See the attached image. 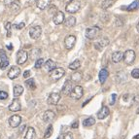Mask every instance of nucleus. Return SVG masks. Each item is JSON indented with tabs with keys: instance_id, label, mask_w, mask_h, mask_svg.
Masks as SVG:
<instances>
[{
	"instance_id": "f257e3e1",
	"label": "nucleus",
	"mask_w": 139,
	"mask_h": 139,
	"mask_svg": "<svg viewBox=\"0 0 139 139\" xmlns=\"http://www.w3.org/2000/svg\"><path fill=\"white\" fill-rule=\"evenodd\" d=\"M65 74V70L61 67H55L50 72V78L53 82H57L63 77Z\"/></svg>"
},
{
	"instance_id": "f03ea898",
	"label": "nucleus",
	"mask_w": 139,
	"mask_h": 139,
	"mask_svg": "<svg viewBox=\"0 0 139 139\" xmlns=\"http://www.w3.org/2000/svg\"><path fill=\"white\" fill-rule=\"evenodd\" d=\"M80 7H81V0H72L70 3L66 5L65 10L67 13L75 14L80 10Z\"/></svg>"
},
{
	"instance_id": "7ed1b4c3",
	"label": "nucleus",
	"mask_w": 139,
	"mask_h": 139,
	"mask_svg": "<svg viewBox=\"0 0 139 139\" xmlns=\"http://www.w3.org/2000/svg\"><path fill=\"white\" fill-rule=\"evenodd\" d=\"M135 58H136L135 52L133 51V50H127V51H126V53L124 54L123 59L126 62V64L131 65L133 62H134V60H135Z\"/></svg>"
},
{
	"instance_id": "20e7f679",
	"label": "nucleus",
	"mask_w": 139,
	"mask_h": 139,
	"mask_svg": "<svg viewBox=\"0 0 139 139\" xmlns=\"http://www.w3.org/2000/svg\"><path fill=\"white\" fill-rule=\"evenodd\" d=\"M100 28L98 26H92V27H88L86 29V37L90 39V40H93L95 38L98 36Z\"/></svg>"
},
{
	"instance_id": "39448f33",
	"label": "nucleus",
	"mask_w": 139,
	"mask_h": 139,
	"mask_svg": "<svg viewBox=\"0 0 139 139\" xmlns=\"http://www.w3.org/2000/svg\"><path fill=\"white\" fill-rule=\"evenodd\" d=\"M83 94H84V90L81 86H75L70 93V96H71V98L75 99V100H79L83 96Z\"/></svg>"
},
{
	"instance_id": "423d86ee",
	"label": "nucleus",
	"mask_w": 139,
	"mask_h": 139,
	"mask_svg": "<svg viewBox=\"0 0 139 139\" xmlns=\"http://www.w3.org/2000/svg\"><path fill=\"white\" fill-rule=\"evenodd\" d=\"M65 20V15L63 12L58 11L57 13L53 15V21L55 25H59V24H63Z\"/></svg>"
},
{
	"instance_id": "0eeeda50",
	"label": "nucleus",
	"mask_w": 139,
	"mask_h": 139,
	"mask_svg": "<svg viewBox=\"0 0 139 139\" xmlns=\"http://www.w3.org/2000/svg\"><path fill=\"white\" fill-rule=\"evenodd\" d=\"M73 88H74L73 82L71 80H66L62 88H61V93H63L64 95H70Z\"/></svg>"
},
{
	"instance_id": "6e6552de",
	"label": "nucleus",
	"mask_w": 139,
	"mask_h": 139,
	"mask_svg": "<svg viewBox=\"0 0 139 139\" xmlns=\"http://www.w3.org/2000/svg\"><path fill=\"white\" fill-rule=\"evenodd\" d=\"M27 58H28V54L24 50H20V51L18 52L16 60H17V63L19 65L24 64V62L27 60Z\"/></svg>"
},
{
	"instance_id": "1a4fd4ad",
	"label": "nucleus",
	"mask_w": 139,
	"mask_h": 139,
	"mask_svg": "<svg viewBox=\"0 0 139 139\" xmlns=\"http://www.w3.org/2000/svg\"><path fill=\"white\" fill-rule=\"evenodd\" d=\"M42 34V28L39 25H34L29 29V36H30L32 39H38V38L41 36Z\"/></svg>"
},
{
	"instance_id": "9d476101",
	"label": "nucleus",
	"mask_w": 139,
	"mask_h": 139,
	"mask_svg": "<svg viewBox=\"0 0 139 139\" xmlns=\"http://www.w3.org/2000/svg\"><path fill=\"white\" fill-rule=\"evenodd\" d=\"M0 68L4 70L9 65V58L7 57L6 53L4 50H0Z\"/></svg>"
},
{
	"instance_id": "9b49d317",
	"label": "nucleus",
	"mask_w": 139,
	"mask_h": 139,
	"mask_svg": "<svg viewBox=\"0 0 139 139\" xmlns=\"http://www.w3.org/2000/svg\"><path fill=\"white\" fill-rule=\"evenodd\" d=\"M59 100H60V94L58 92H52L48 97L47 102L50 105H57Z\"/></svg>"
},
{
	"instance_id": "f8f14e48",
	"label": "nucleus",
	"mask_w": 139,
	"mask_h": 139,
	"mask_svg": "<svg viewBox=\"0 0 139 139\" xmlns=\"http://www.w3.org/2000/svg\"><path fill=\"white\" fill-rule=\"evenodd\" d=\"M76 44V37L74 35H68L64 39V46L67 50H71L73 49Z\"/></svg>"
},
{
	"instance_id": "ddd939ff",
	"label": "nucleus",
	"mask_w": 139,
	"mask_h": 139,
	"mask_svg": "<svg viewBox=\"0 0 139 139\" xmlns=\"http://www.w3.org/2000/svg\"><path fill=\"white\" fill-rule=\"evenodd\" d=\"M109 44V40L108 38H102V39H100V40L96 41V42H94V44H93V47L97 50V51H102L104 48L107 46V45Z\"/></svg>"
},
{
	"instance_id": "4468645a",
	"label": "nucleus",
	"mask_w": 139,
	"mask_h": 139,
	"mask_svg": "<svg viewBox=\"0 0 139 139\" xmlns=\"http://www.w3.org/2000/svg\"><path fill=\"white\" fill-rule=\"evenodd\" d=\"M20 74V67H18L17 65H14L9 69L8 71V77L11 79V80H14V79L18 78Z\"/></svg>"
},
{
	"instance_id": "2eb2a0df",
	"label": "nucleus",
	"mask_w": 139,
	"mask_h": 139,
	"mask_svg": "<svg viewBox=\"0 0 139 139\" xmlns=\"http://www.w3.org/2000/svg\"><path fill=\"white\" fill-rule=\"evenodd\" d=\"M20 123H21V117L20 115H13L9 119V125L13 129L18 127L20 125Z\"/></svg>"
},
{
	"instance_id": "dca6fc26",
	"label": "nucleus",
	"mask_w": 139,
	"mask_h": 139,
	"mask_svg": "<svg viewBox=\"0 0 139 139\" xmlns=\"http://www.w3.org/2000/svg\"><path fill=\"white\" fill-rule=\"evenodd\" d=\"M54 117H55V114H54V111L52 110H47L46 112L43 114V121L47 124H50L54 121Z\"/></svg>"
},
{
	"instance_id": "f3484780",
	"label": "nucleus",
	"mask_w": 139,
	"mask_h": 139,
	"mask_svg": "<svg viewBox=\"0 0 139 139\" xmlns=\"http://www.w3.org/2000/svg\"><path fill=\"white\" fill-rule=\"evenodd\" d=\"M20 108H21V105H20V102L18 98H14L13 101L11 102V104L9 105V110L13 111V112L20 111Z\"/></svg>"
},
{
	"instance_id": "a211bd4d",
	"label": "nucleus",
	"mask_w": 139,
	"mask_h": 139,
	"mask_svg": "<svg viewBox=\"0 0 139 139\" xmlns=\"http://www.w3.org/2000/svg\"><path fill=\"white\" fill-rule=\"evenodd\" d=\"M122 10H126V11H135L137 9H139V0H134L132 3L129 5V6H121Z\"/></svg>"
},
{
	"instance_id": "6ab92c4d",
	"label": "nucleus",
	"mask_w": 139,
	"mask_h": 139,
	"mask_svg": "<svg viewBox=\"0 0 139 139\" xmlns=\"http://www.w3.org/2000/svg\"><path fill=\"white\" fill-rule=\"evenodd\" d=\"M110 114V111L107 106H102V108L100 109L97 113V118L99 120H103L105 119L106 117H108V115Z\"/></svg>"
},
{
	"instance_id": "aec40b11",
	"label": "nucleus",
	"mask_w": 139,
	"mask_h": 139,
	"mask_svg": "<svg viewBox=\"0 0 139 139\" xmlns=\"http://www.w3.org/2000/svg\"><path fill=\"white\" fill-rule=\"evenodd\" d=\"M108 76H109V72L106 68H103V69L100 70V72H99V74H98V78H99V82L101 83L102 85L106 82V80L108 78Z\"/></svg>"
},
{
	"instance_id": "412c9836",
	"label": "nucleus",
	"mask_w": 139,
	"mask_h": 139,
	"mask_svg": "<svg viewBox=\"0 0 139 139\" xmlns=\"http://www.w3.org/2000/svg\"><path fill=\"white\" fill-rule=\"evenodd\" d=\"M52 0H36V5L40 10H45L51 5Z\"/></svg>"
},
{
	"instance_id": "4be33fe9",
	"label": "nucleus",
	"mask_w": 139,
	"mask_h": 139,
	"mask_svg": "<svg viewBox=\"0 0 139 139\" xmlns=\"http://www.w3.org/2000/svg\"><path fill=\"white\" fill-rule=\"evenodd\" d=\"M44 67L48 72H51L53 69H54V68L57 67V64H55V62L54 60L48 59L46 62H44Z\"/></svg>"
},
{
	"instance_id": "5701e85b",
	"label": "nucleus",
	"mask_w": 139,
	"mask_h": 139,
	"mask_svg": "<svg viewBox=\"0 0 139 139\" xmlns=\"http://www.w3.org/2000/svg\"><path fill=\"white\" fill-rule=\"evenodd\" d=\"M123 58H124V54H123L122 52H115V53H113L112 54V61L114 63H118L120 61L122 60Z\"/></svg>"
},
{
	"instance_id": "b1692460",
	"label": "nucleus",
	"mask_w": 139,
	"mask_h": 139,
	"mask_svg": "<svg viewBox=\"0 0 139 139\" xmlns=\"http://www.w3.org/2000/svg\"><path fill=\"white\" fill-rule=\"evenodd\" d=\"M70 78H71V81L73 83H79L82 80V78H83V74L80 71H75L74 73H72Z\"/></svg>"
},
{
	"instance_id": "393cba45",
	"label": "nucleus",
	"mask_w": 139,
	"mask_h": 139,
	"mask_svg": "<svg viewBox=\"0 0 139 139\" xmlns=\"http://www.w3.org/2000/svg\"><path fill=\"white\" fill-rule=\"evenodd\" d=\"M36 137V132H35V129L32 126H29L27 129L26 134L24 136V139H35Z\"/></svg>"
},
{
	"instance_id": "a878e982",
	"label": "nucleus",
	"mask_w": 139,
	"mask_h": 139,
	"mask_svg": "<svg viewBox=\"0 0 139 139\" xmlns=\"http://www.w3.org/2000/svg\"><path fill=\"white\" fill-rule=\"evenodd\" d=\"M23 92H24V87L20 85H16L14 87V96H15V98H18L19 96L23 94Z\"/></svg>"
},
{
	"instance_id": "bb28decb",
	"label": "nucleus",
	"mask_w": 139,
	"mask_h": 139,
	"mask_svg": "<svg viewBox=\"0 0 139 139\" xmlns=\"http://www.w3.org/2000/svg\"><path fill=\"white\" fill-rule=\"evenodd\" d=\"M76 24V19L73 16H70L64 20V25L67 27H73Z\"/></svg>"
},
{
	"instance_id": "cd10ccee",
	"label": "nucleus",
	"mask_w": 139,
	"mask_h": 139,
	"mask_svg": "<svg viewBox=\"0 0 139 139\" xmlns=\"http://www.w3.org/2000/svg\"><path fill=\"white\" fill-rule=\"evenodd\" d=\"M115 3V0H104L101 3V8L103 10H107L108 8L112 7Z\"/></svg>"
},
{
	"instance_id": "c85d7f7f",
	"label": "nucleus",
	"mask_w": 139,
	"mask_h": 139,
	"mask_svg": "<svg viewBox=\"0 0 139 139\" xmlns=\"http://www.w3.org/2000/svg\"><path fill=\"white\" fill-rule=\"evenodd\" d=\"M95 124V120L93 117H88V119L83 121V126H92Z\"/></svg>"
},
{
	"instance_id": "c756f323",
	"label": "nucleus",
	"mask_w": 139,
	"mask_h": 139,
	"mask_svg": "<svg viewBox=\"0 0 139 139\" xmlns=\"http://www.w3.org/2000/svg\"><path fill=\"white\" fill-rule=\"evenodd\" d=\"M80 66H81V61L79 59H76V60H74L68 65V68L71 69V70H77V69H79Z\"/></svg>"
},
{
	"instance_id": "7c9ffc66",
	"label": "nucleus",
	"mask_w": 139,
	"mask_h": 139,
	"mask_svg": "<svg viewBox=\"0 0 139 139\" xmlns=\"http://www.w3.org/2000/svg\"><path fill=\"white\" fill-rule=\"evenodd\" d=\"M25 85L27 86V88H30V90H35L36 88V84H35V81H34L33 78L25 80Z\"/></svg>"
},
{
	"instance_id": "2f4dec72",
	"label": "nucleus",
	"mask_w": 139,
	"mask_h": 139,
	"mask_svg": "<svg viewBox=\"0 0 139 139\" xmlns=\"http://www.w3.org/2000/svg\"><path fill=\"white\" fill-rule=\"evenodd\" d=\"M53 131H54V129H53V126L50 125V126H48V129H46V131H45V134H44V138L45 139H48L50 138L53 134Z\"/></svg>"
},
{
	"instance_id": "473e14b6",
	"label": "nucleus",
	"mask_w": 139,
	"mask_h": 139,
	"mask_svg": "<svg viewBox=\"0 0 139 139\" xmlns=\"http://www.w3.org/2000/svg\"><path fill=\"white\" fill-rule=\"evenodd\" d=\"M10 6H11V9H12V10H13L14 12H16V11H19V10H20V2H17V1L15 0L13 3L11 4Z\"/></svg>"
},
{
	"instance_id": "72a5a7b5",
	"label": "nucleus",
	"mask_w": 139,
	"mask_h": 139,
	"mask_svg": "<svg viewBox=\"0 0 139 139\" xmlns=\"http://www.w3.org/2000/svg\"><path fill=\"white\" fill-rule=\"evenodd\" d=\"M44 64V59L43 58H38L36 62H35V68L36 69H39V68L42 67V65Z\"/></svg>"
},
{
	"instance_id": "f704fd0d",
	"label": "nucleus",
	"mask_w": 139,
	"mask_h": 139,
	"mask_svg": "<svg viewBox=\"0 0 139 139\" xmlns=\"http://www.w3.org/2000/svg\"><path fill=\"white\" fill-rule=\"evenodd\" d=\"M131 76L134 79H139V68H135L131 71Z\"/></svg>"
},
{
	"instance_id": "c9c22d12",
	"label": "nucleus",
	"mask_w": 139,
	"mask_h": 139,
	"mask_svg": "<svg viewBox=\"0 0 139 139\" xmlns=\"http://www.w3.org/2000/svg\"><path fill=\"white\" fill-rule=\"evenodd\" d=\"M7 98H8V93L4 91H0V100H4Z\"/></svg>"
},
{
	"instance_id": "e433bc0d",
	"label": "nucleus",
	"mask_w": 139,
	"mask_h": 139,
	"mask_svg": "<svg viewBox=\"0 0 139 139\" xmlns=\"http://www.w3.org/2000/svg\"><path fill=\"white\" fill-rule=\"evenodd\" d=\"M24 25H25V24L24 23H20V24H14L13 27L14 28H17V29H21V28H24Z\"/></svg>"
},
{
	"instance_id": "4c0bfd02",
	"label": "nucleus",
	"mask_w": 139,
	"mask_h": 139,
	"mask_svg": "<svg viewBox=\"0 0 139 139\" xmlns=\"http://www.w3.org/2000/svg\"><path fill=\"white\" fill-rule=\"evenodd\" d=\"M115 24H116V26H122L123 24H124V21H123V20H121V19H120V18H116Z\"/></svg>"
},
{
	"instance_id": "58836bf2",
	"label": "nucleus",
	"mask_w": 139,
	"mask_h": 139,
	"mask_svg": "<svg viewBox=\"0 0 139 139\" xmlns=\"http://www.w3.org/2000/svg\"><path fill=\"white\" fill-rule=\"evenodd\" d=\"M111 97H112V99H111V102H110V105H114L116 102V99H117V94H116V93H113V94L111 95Z\"/></svg>"
},
{
	"instance_id": "ea45409f",
	"label": "nucleus",
	"mask_w": 139,
	"mask_h": 139,
	"mask_svg": "<svg viewBox=\"0 0 139 139\" xmlns=\"http://www.w3.org/2000/svg\"><path fill=\"white\" fill-rule=\"evenodd\" d=\"M63 139H73V135H72V133L71 132L65 133L64 136H63Z\"/></svg>"
},
{
	"instance_id": "a19ab883",
	"label": "nucleus",
	"mask_w": 139,
	"mask_h": 139,
	"mask_svg": "<svg viewBox=\"0 0 139 139\" xmlns=\"http://www.w3.org/2000/svg\"><path fill=\"white\" fill-rule=\"evenodd\" d=\"M30 74H31L30 70H26V71H24V79L29 78V76H30Z\"/></svg>"
},
{
	"instance_id": "79ce46f5",
	"label": "nucleus",
	"mask_w": 139,
	"mask_h": 139,
	"mask_svg": "<svg viewBox=\"0 0 139 139\" xmlns=\"http://www.w3.org/2000/svg\"><path fill=\"white\" fill-rule=\"evenodd\" d=\"M11 26H12V24H11L10 21H7L6 24H5V28H6V30H7V31H10Z\"/></svg>"
},
{
	"instance_id": "37998d69",
	"label": "nucleus",
	"mask_w": 139,
	"mask_h": 139,
	"mask_svg": "<svg viewBox=\"0 0 139 139\" xmlns=\"http://www.w3.org/2000/svg\"><path fill=\"white\" fill-rule=\"evenodd\" d=\"M14 1H15V0H4V4H5L6 6H10Z\"/></svg>"
},
{
	"instance_id": "c03bdc74",
	"label": "nucleus",
	"mask_w": 139,
	"mask_h": 139,
	"mask_svg": "<svg viewBox=\"0 0 139 139\" xmlns=\"http://www.w3.org/2000/svg\"><path fill=\"white\" fill-rule=\"evenodd\" d=\"M71 127L72 129H77L78 127V122H74L73 124L71 125Z\"/></svg>"
},
{
	"instance_id": "a18cd8bd",
	"label": "nucleus",
	"mask_w": 139,
	"mask_h": 139,
	"mask_svg": "<svg viewBox=\"0 0 139 139\" xmlns=\"http://www.w3.org/2000/svg\"><path fill=\"white\" fill-rule=\"evenodd\" d=\"M25 126H26L24 125V126H21V127H20V132H23V130H24V129H25Z\"/></svg>"
},
{
	"instance_id": "49530a36",
	"label": "nucleus",
	"mask_w": 139,
	"mask_h": 139,
	"mask_svg": "<svg viewBox=\"0 0 139 139\" xmlns=\"http://www.w3.org/2000/svg\"><path fill=\"white\" fill-rule=\"evenodd\" d=\"M71 1H72V0H64V2H65V3H66V5H67L68 3H70Z\"/></svg>"
},
{
	"instance_id": "de8ad7c7",
	"label": "nucleus",
	"mask_w": 139,
	"mask_h": 139,
	"mask_svg": "<svg viewBox=\"0 0 139 139\" xmlns=\"http://www.w3.org/2000/svg\"><path fill=\"white\" fill-rule=\"evenodd\" d=\"M7 47H8V49H10V50H12V49H13V48H12V44L8 45V46H7Z\"/></svg>"
},
{
	"instance_id": "09e8293b",
	"label": "nucleus",
	"mask_w": 139,
	"mask_h": 139,
	"mask_svg": "<svg viewBox=\"0 0 139 139\" xmlns=\"http://www.w3.org/2000/svg\"><path fill=\"white\" fill-rule=\"evenodd\" d=\"M136 29H137V31L139 32V21H138V24H137V25H136Z\"/></svg>"
},
{
	"instance_id": "8fccbe9b",
	"label": "nucleus",
	"mask_w": 139,
	"mask_h": 139,
	"mask_svg": "<svg viewBox=\"0 0 139 139\" xmlns=\"http://www.w3.org/2000/svg\"><path fill=\"white\" fill-rule=\"evenodd\" d=\"M133 139H139V134H137V135L134 136V137H133Z\"/></svg>"
},
{
	"instance_id": "3c124183",
	"label": "nucleus",
	"mask_w": 139,
	"mask_h": 139,
	"mask_svg": "<svg viewBox=\"0 0 139 139\" xmlns=\"http://www.w3.org/2000/svg\"><path fill=\"white\" fill-rule=\"evenodd\" d=\"M7 36H8V37H9V36H11V32H10V31H8V32H7Z\"/></svg>"
},
{
	"instance_id": "603ef678",
	"label": "nucleus",
	"mask_w": 139,
	"mask_h": 139,
	"mask_svg": "<svg viewBox=\"0 0 139 139\" xmlns=\"http://www.w3.org/2000/svg\"><path fill=\"white\" fill-rule=\"evenodd\" d=\"M136 113H137V114H139V108H138V110H137V111H136Z\"/></svg>"
}]
</instances>
